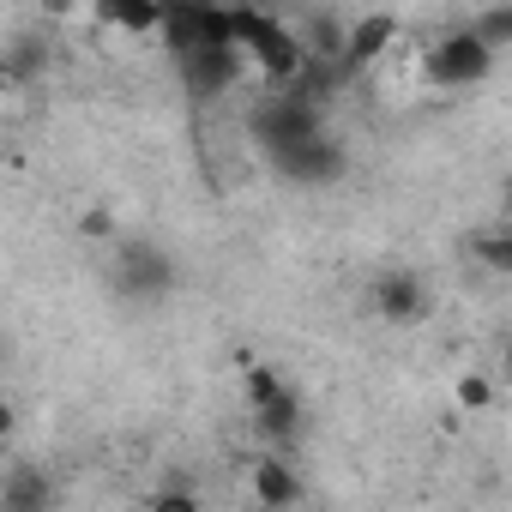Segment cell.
I'll return each instance as SVG.
<instances>
[{"mask_svg":"<svg viewBox=\"0 0 512 512\" xmlns=\"http://www.w3.org/2000/svg\"><path fill=\"white\" fill-rule=\"evenodd\" d=\"M494 49H482L464 25H452L446 37H434L428 49H422V79L434 85V91H470V85H482L488 73H494Z\"/></svg>","mask_w":512,"mask_h":512,"instance_id":"cell-1","label":"cell"},{"mask_svg":"<svg viewBox=\"0 0 512 512\" xmlns=\"http://www.w3.org/2000/svg\"><path fill=\"white\" fill-rule=\"evenodd\" d=\"M247 133L260 139L272 157H284V151L308 145L314 133H326V121H320V103H314V97L290 91V97H266L260 109H253V115H247Z\"/></svg>","mask_w":512,"mask_h":512,"instance_id":"cell-2","label":"cell"},{"mask_svg":"<svg viewBox=\"0 0 512 512\" xmlns=\"http://www.w3.org/2000/svg\"><path fill=\"white\" fill-rule=\"evenodd\" d=\"M247 410H253V422H260V434L278 440V446H290L302 434V416H308L296 386L278 368H247Z\"/></svg>","mask_w":512,"mask_h":512,"instance_id":"cell-3","label":"cell"},{"mask_svg":"<svg viewBox=\"0 0 512 512\" xmlns=\"http://www.w3.org/2000/svg\"><path fill=\"white\" fill-rule=\"evenodd\" d=\"M121 260H115V284L133 296V302H163L175 290V260L157 247V241H115Z\"/></svg>","mask_w":512,"mask_h":512,"instance_id":"cell-4","label":"cell"},{"mask_svg":"<svg viewBox=\"0 0 512 512\" xmlns=\"http://www.w3.org/2000/svg\"><path fill=\"white\" fill-rule=\"evenodd\" d=\"M272 169H278L284 181H296V187H338V181L350 175V151H344L338 133H314L308 145L272 157Z\"/></svg>","mask_w":512,"mask_h":512,"instance_id":"cell-5","label":"cell"},{"mask_svg":"<svg viewBox=\"0 0 512 512\" xmlns=\"http://www.w3.org/2000/svg\"><path fill=\"white\" fill-rule=\"evenodd\" d=\"M368 308H374L386 326H422V320L434 314V296H428V284H422L416 272H386V278L368 284Z\"/></svg>","mask_w":512,"mask_h":512,"instance_id":"cell-6","label":"cell"},{"mask_svg":"<svg viewBox=\"0 0 512 512\" xmlns=\"http://www.w3.org/2000/svg\"><path fill=\"white\" fill-rule=\"evenodd\" d=\"M241 73H247V61H241V49H229V43H199V49L181 55V79H187L193 97H223Z\"/></svg>","mask_w":512,"mask_h":512,"instance_id":"cell-7","label":"cell"},{"mask_svg":"<svg viewBox=\"0 0 512 512\" xmlns=\"http://www.w3.org/2000/svg\"><path fill=\"white\" fill-rule=\"evenodd\" d=\"M247 494L260 500L266 512H296L308 488H302V470L284 452H260V458H253V470H247Z\"/></svg>","mask_w":512,"mask_h":512,"instance_id":"cell-8","label":"cell"},{"mask_svg":"<svg viewBox=\"0 0 512 512\" xmlns=\"http://www.w3.org/2000/svg\"><path fill=\"white\" fill-rule=\"evenodd\" d=\"M55 500H61V488L37 464H19V470H7V482H0V512H55Z\"/></svg>","mask_w":512,"mask_h":512,"instance_id":"cell-9","label":"cell"},{"mask_svg":"<svg viewBox=\"0 0 512 512\" xmlns=\"http://www.w3.org/2000/svg\"><path fill=\"white\" fill-rule=\"evenodd\" d=\"M398 19L392 13H368V19H350L344 25V67H368V61H380L392 43H398Z\"/></svg>","mask_w":512,"mask_h":512,"instance_id":"cell-10","label":"cell"},{"mask_svg":"<svg viewBox=\"0 0 512 512\" xmlns=\"http://www.w3.org/2000/svg\"><path fill=\"white\" fill-rule=\"evenodd\" d=\"M344 25L350 19H338V13H308L290 37L302 43L308 67H344Z\"/></svg>","mask_w":512,"mask_h":512,"instance_id":"cell-11","label":"cell"},{"mask_svg":"<svg viewBox=\"0 0 512 512\" xmlns=\"http://www.w3.org/2000/svg\"><path fill=\"white\" fill-rule=\"evenodd\" d=\"M97 25H115L127 37H163V7H145V0H127V7H91Z\"/></svg>","mask_w":512,"mask_h":512,"instance_id":"cell-12","label":"cell"},{"mask_svg":"<svg viewBox=\"0 0 512 512\" xmlns=\"http://www.w3.org/2000/svg\"><path fill=\"white\" fill-rule=\"evenodd\" d=\"M476 260L488 266V272H512V235H506V223H488V229H476Z\"/></svg>","mask_w":512,"mask_h":512,"instance_id":"cell-13","label":"cell"},{"mask_svg":"<svg viewBox=\"0 0 512 512\" xmlns=\"http://www.w3.org/2000/svg\"><path fill=\"white\" fill-rule=\"evenodd\" d=\"M464 31L482 43V49H506V37H512V7H494V13H476V19H464Z\"/></svg>","mask_w":512,"mask_h":512,"instance_id":"cell-14","label":"cell"},{"mask_svg":"<svg viewBox=\"0 0 512 512\" xmlns=\"http://www.w3.org/2000/svg\"><path fill=\"white\" fill-rule=\"evenodd\" d=\"M0 67H7V79H13V91H19V85H31V79L49 67V49H43V43H19Z\"/></svg>","mask_w":512,"mask_h":512,"instance_id":"cell-15","label":"cell"},{"mask_svg":"<svg viewBox=\"0 0 512 512\" xmlns=\"http://www.w3.org/2000/svg\"><path fill=\"white\" fill-rule=\"evenodd\" d=\"M79 241H97V247L121 241V217H115L109 205H85V211H79Z\"/></svg>","mask_w":512,"mask_h":512,"instance_id":"cell-16","label":"cell"},{"mask_svg":"<svg viewBox=\"0 0 512 512\" xmlns=\"http://www.w3.org/2000/svg\"><path fill=\"white\" fill-rule=\"evenodd\" d=\"M452 398H458V410H488L494 404V380L488 374H458V386H452Z\"/></svg>","mask_w":512,"mask_h":512,"instance_id":"cell-17","label":"cell"},{"mask_svg":"<svg viewBox=\"0 0 512 512\" xmlns=\"http://www.w3.org/2000/svg\"><path fill=\"white\" fill-rule=\"evenodd\" d=\"M145 512H205V506H199V494H193L187 482H163V488L145 500Z\"/></svg>","mask_w":512,"mask_h":512,"instance_id":"cell-18","label":"cell"},{"mask_svg":"<svg viewBox=\"0 0 512 512\" xmlns=\"http://www.w3.org/2000/svg\"><path fill=\"white\" fill-rule=\"evenodd\" d=\"M13 434H19V410H13V404H7V398H0V446H7V440H13Z\"/></svg>","mask_w":512,"mask_h":512,"instance_id":"cell-19","label":"cell"},{"mask_svg":"<svg viewBox=\"0 0 512 512\" xmlns=\"http://www.w3.org/2000/svg\"><path fill=\"white\" fill-rule=\"evenodd\" d=\"M7 91H13V79H7V67H0V97H7Z\"/></svg>","mask_w":512,"mask_h":512,"instance_id":"cell-20","label":"cell"},{"mask_svg":"<svg viewBox=\"0 0 512 512\" xmlns=\"http://www.w3.org/2000/svg\"><path fill=\"white\" fill-rule=\"evenodd\" d=\"M0 356H7V338H0Z\"/></svg>","mask_w":512,"mask_h":512,"instance_id":"cell-21","label":"cell"}]
</instances>
